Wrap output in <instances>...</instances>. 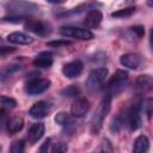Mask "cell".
Listing matches in <instances>:
<instances>
[{
	"label": "cell",
	"mask_w": 153,
	"mask_h": 153,
	"mask_svg": "<svg viewBox=\"0 0 153 153\" xmlns=\"http://www.w3.org/2000/svg\"><path fill=\"white\" fill-rule=\"evenodd\" d=\"M99 153H108V152H106V151H105V152H104V151H102V152H99Z\"/></svg>",
	"instance_id": "31"
},
{
	"label": "cell",
	"mask_w": 153,
	"mask_h": 153,
	"mask_svg": "<svg viewBox=\"0 0 153 153\" xmlns=\"http://www.w3.org/2000/svg\"><path fill=\"white\" fill-rule=\"evenodd\" d=\"M16 49L12 48V47H1L0 48V56H4L6 54H10V53H13Z\"/></svg>",
	"instance_id": "29"
},
{
	"label": "cell",
	"mask_w": 153,
	"mask_h": 153,
	"mask_svg": "<svg viewBox=\"0 0 153 153\" xmlns=\"http://www.w3.org/2000/svg\"><path fill=\"white\" fill-rule=\"evenodd\" d=\"M55 122L62 127H66V126H71V124H74L73 123V120L71 117V115H68L67 112H59L55 115Z\"/></svg>",
	"instance_id": "19"
},
{
	"label": "cell",
	"mask_w": 153,
	"mask_h": 153,
	"mask_svg": "<svg viewBox=\"0 0 153 153\" xmlns=\"http://www.w3.org/2000/svg\"><path fill=\"white\" fill-rule=\"evenodd\" d=\"M128 80V73L124 72V71H117L111 78L110 80L108 81L106 84V88L111 92H116V91H120L124 84L127 82Z\"/></svg>",
	"instance_id": "4"
},
{
	"label": "cell",
	"mask_w": 153,
	"mask_h": 153,
	"mask_svg": "<svg viewBox=\"0 0 153 153\" xmlns=\"http://www.w3.org/2000/svg\"><path fill=\"white\" fill-rule=\"evenodd\" d=\"M134 12H135V7H126L114 12L111 16L115 18H127V17H130Z\"/></svg>",
	"instance_id": "20"
},
{
	"label": "cell",
	"mask_w": 153,
	"mask_h": 153,
	"mask_svg": "<svg viewBox=\"0 0 153 153\" xmlns=\"http://www.w3.org/2000/svg\"><path fill=\"white\" fill-rule=\"evenodd\" d=\"M108 73H109V71L105 67H100V68H96V69L91 71V73L88 74V78L86 80V87L90 91L97 90L103 84L105 78L108 76Z\"/></svg>",
	"instance_id": "2"
},
{
	"label": "cell",
	"mask_w": 153,
	"mask_h": 153,
	"mask_svg": "<svg viewBox=\"0 0 153 153\" xmlns=\"http://www.w3.org/2000/svg\"><path fill=\"white\" fill-rule=\"evenodd\" d=\"M67 145L65 142H57L50 148V153H66Z\"/></svg>",
	"instance_id": "24"
},
{
	"label": "cell",
	"mask_w": 153,
	"mask_h": 153,
	"mask_svg": "<svg viewBox=\"0 0 153 153\" xmlns=\"http://www.w3.org/2000/svg\"><path fill=\"white\" fill-rule=\"evenodd\" d=\"M152 87V78L151 75H140L136 80V88L141 91H148Z\"/></svg>",
	"instance_id": "18"
},
{
	"label": "cell",
	"mask_w": 153,
	"mask_h": 153,
	"mask_svg": "<svg viewBox=\"0 0 153 153\" xmlns=\"http://www.w3.org/2000/svg\"><path fill=\"white\" fill-rule=\"evenodd\" d=\"M53 65V59L50 53H42L33 60V66L38 68H49Z\"/></svg>",
	"instance_id": "16"
},
{
	"label": "cell",
	"mask_w": 153,
	"mask_h": 153,
	"mask_svg": "<svg viewBox=\"0 0 153 153\" xmlns=\"http://www.w3.org/2000/svg\"><path fill=\"white\" fill-rule=\"evenodd\" d=\"M44 130H45V128H44L43 123H35V124H32L31 128L29 129V133H27L29 141L31 143H35L38 140H41L43 134H44Z\"/></svg>",
	"instance_id": "14"
},
{
	"label": "cell",
	"mask_w": 153,
	"mask_h": 153,
	"mask_svg": "<svg viewBox=\"0 0 153 153\" xmlns=\"http://www.w3.org/2000/svg\"><path fill=\"white\" fill-rule=\"evenodd\" d=\"M65 97H74V96H76L78 93H79V90H78V87L76 86H74V85H72V86H68L67 88H65V90H62V92H61Z\"/></svg>",
	"instance_id": "25"
},
{
	"label": "cell",
	"mask_w": 153,
	"mask_h": 153,
	"mask_svg": "<svg viewBox=\"0 0 153 153\" xmlns=\"http://www.w3.org/2000/svg\"><path fill=\"white\" fill-rule=\"evenodd\" d=\"M51 111V104L47 103V102H37L32 105V108L30 109V115L33 118H43L45 116L49 115V112Z\"/></svg>",
	"instance_id": "8"
},
{
	"label": "cell",
	"mask_w": 153,
	"mask_h": 153,
	"mask_svg": "<svg viewBox=\"0 0 153 153\" xmlns=\"http://www.w3.org/2000/svg\"><path fill=\"white\" fill-rule=\"evenodd\" d=\"M24 147H25L24 140H16L11 146V153H23Z\"/></svg>",
	"instance_id": "23"
},
{
	"label": "cell",
	"mask_w": 153,
	"mask_h": 153,
	"mask_svg": "<svg viewBox=\"0 0 153 153\" xmlns=\"http://www.w3.org/2000/svg\"><path fill=\"white\" fill-rule=\"evenodd\" d=\"M50 148H51V140L48 139L42 143L39 148V153H50Z\"/></svg>",
	"instance_id": "26"
},
{
	"label": "cell",
	"mask_w": 153,
	"mask_h": 153,
	"mask_svg": "<svg viewBox=\"0 0 153 153\" xmlns=\"http://www.w3.org/2000/svg\"><path fill=\"white\" fill-rule=\"evenodd\" d=\"M7 130L10 134H14V133H18L23 129L24 127V120L19 116H16V117H12L10 121H7Z\"/></svg>",
	"instance_id": "17"
},
{
	"label": "cell",
	"mask_w": 153,
	"mask_h": 153,
	"mask_svg": "<svg viewBox=\"0 0 153 153\" xmlns=\"http://www.w3.org/2000/svg\"><path fill=\"white\" fill-rule=\"evenodd\" d=\"M120 62L122 66L129 69H137L141 65V56L135 53H127L120 57Z\"/></svg>",
	"instance_id": "10"
},
{
	"label": "cell",
	"mask_w": 153,
	"mask_h": 153,
	"mask_svg": "<svg viewBox=\"0 0 153 153\" xmlns=\"http://www.w3.org/2000/svg\"><path fill=\"white\" fill-rule=\"evenodd\" d=\"M59 32L63 36L80 39V41H87V39L93 38V33L88 29H81V27H74V26H62V27H60Z\"/></svg>",
	"instance_id": "3"
},
{
	"label": "cell",
	"mask_w": 153,
	"mask_h": 153,
	"mask_svg": "<svg viewBox=\"0 0 153 153\" xmlns=\"http://www.w3.org/2000/svg\"><path fill=\"white\" fill-rule=\"evenodd\" d=\"M143 106H146V111H145V112H146L147 117L149 118V117H151V108H152V99H147Z\"/></svg>",
	"instance_id": "30"
},
{
	"label": "cell",
	"mask_w": 153,
	"mask_h": 153,
	"mask_svg": "<svg viewBox=\"0 0 153 153\" xmlns=\"http://www.w3.org/2000/svg\"><path fill=\"white\" fill-rule=\"evenodd\" d=\"M110 104H111V94L109 93L102 99V102L99 103V106L97 109V112L94 114V116L92 118L93 129H96V130L100 129V127L103 124V121H104V118L106 117V115L110 110Z\"/></svg>",
	"instance_id": "1"
},
{
	"label": "cell",
	"mask_w": 153,
	"mask_h": 153,
	"mask_svg": "<svg viewBox=\"0 0 153 153\" xmlns=\"http://www.w3.org/2000/svg\"><path fill=\"white\" fill-rule=\"evenodd\" d=\"M69 44H71V42L66 41V39H63V41H53V42L47 43V45H49V47H65V45H69Z\"/></svg>",
	"instance_id": "27"
},
{
	"label": "cell",
	"mask_w": 153,
	"mask_h": 153,
	"mask_svg": "<svg viewBox=\"0 0 153 153\" xmlns=\"http://www.w3.org/2000/svg\"><path fill=\"white\" fill-rule=\"evenodd\" d=\"M17 105V102L13 98L6 97V96H1L0 97V109L1 108H7V109H12Z\"/></svg>",
	"instance_id": "21"
},
{
	"label": "cell",
	"mask_w": 153,
	"mask_h": 153,
	"mask_svg": "<svg viewBox=\"0 0 153 153\" xmlns=\"http://www.w3.org/2000/svg\"><path fill=\"white\" fill-rule=\"evenodd\" d=\"M20 69V65H11V66H7L2 72H1V79H6L8 78L10 75H12L14 72L19 71Z\"/></svg>",
	"instance_id": "22"
},
{
	"label": "cell",
	"mask_w": 153,
	"mask_h": 153,
	"mask_svg": "<svg viewBox=\"0 0 153 153\" xmlns=\"http://www.w3.org/2000/svg\"><path fill=\"white\" fill-rule=\"evenodd\" d=\"M102 19H103V16H102V13L98 10H91L85 16L84 23H85V25L88 29H93V27H97L99 25V23L102 22Z\"/></svg>",
	"instance_id": "13"
},
{
	"label": "cell",
	"mask_w": 153,
	"mask_h": 153,
	"mask_svg": "<svg viewBox=\"0 0 153 153\" xmlns=\"http://www.w3.org/2000/svg\"><path fill=\"white\" fill-rule=\"evenodd\" d=\"M25 29L31 31V32H35L37 35H41V36H45L48 33H50V27L48 24L41 22V20H36V19H26L25 24H24Z\"/></svg>",
	"instance_id": "6"
},
{
	"label": "cell",
	"mask_w": 153,
	"mask_h": 153,
	"mask_svg": "<svg viewBox=\"0 0 153 153\" xmlns=\"http://www.w3.org/2000/svg\"><path fill=\"white\" fill-rule=\"evenodd\" d=\"M49 87H50V80L35 78L31 81H29V84L26 85V92L29 94H39L47 91Z\"/></svg>",
	"instance_id": "5"
},
{
	"label": "cell",
	"mask_w": 153,
	"mask_h": 153,
	"mask_svg": "<svg viewBox=\"0 0 153 153\" xmlns=\"http://www.w3.org/2000/svg\"><path fill=\"white\" fill-rule=\"evenodd\" d=\"M131 31L135 32V33L137 35V37H142V36L145 35V29H143V26H141V25L133 26V27H131Z\"/></svg>",
	"instance_id": "28"
},
{
	"label": "cell",
	"mask_w": 153,
	"mask_h": 153,
	"mask_svg": "<svg viewBox=\"0 0 153 153\" xmlns=\"http://www.w3.org/2000/svg\"><path fill=\"white\" fill-rule=\"evenodd\" d=\"M8 42L14 43V44H20V45H26V44H31L33 42V37L25 33V32H12L7 36Z\"/></svg>",
	"instance_id": "12"
},
{
	"label": "cell",
	"mask_w": 153,
	"mask_h": 153,
	"mask_svg": "<svg viewBox=\"0 0 153 153\" xmlns=\"http://www.w3.org/2000/svg\"><path fill=\"white\" fill-rule=\"evenodd\" d=\"M0 152H1V146H0Z\"/></svg>",
	"instance_id": "32"
},
{
	"label": "cell",
	"mask_w": 153,
	"mask_h": 153,
	"mask_svg": "<svg viewBox=\"0 0 153 153\" xmlns=\"http://www.w3.org/2000/svg\"><path fill=\"white\" fill-rule=\"evenodd\" d=\"M82 63L80 61H72V62H68L66 63L63 67H62V73L66 78L68 79H73V78H76L78 75H80V73L82 72Z\"/></svg>",
	"instance_id": "11"
},
{
	"label": "cell",
	"mask_w": 153,
	"mask_h": 153,
	"mask_svg": "<svg viewBox=\"0 0 153 153\" xmlns=\"http://www.w3.org/2000/svg\"><path fill=\"white\" fill-rule=\"evenodd\" d=\"M139 110H140L139 104H133V105L128 109V111H127V121H128V124H129V127H130L131 130L139 129V127H140V124H141Z\"/></svg>",
	"instance_id": "9"
},
{
	"label": "cell",
	"mask_w": 153,
	"mask_h": 153,
	"mask_svg": "<svg viewBox=\"0 0 153 153\" xmlns=\"http://www.w3.org/2000/svg\"><path fill=\"white\" fill-rule=\"evenodd\" d=\"M88 109H90L88 100L84 97H80L73 102V104L71 106V114L73 117H82L87 114Z\"/></svg>",
	"instance_id": "7"
},
{
	"label": "cell",
	"mask_w": 153,
	"mask_h": 153,
	"mask_svg": "<svg viewBox=\"0 0 153 153\" xmlns=\"http://www.w3.org/2000/svg\"><path fill=\"white\" fill-rule=\"evenodd\" d=\"M149 148V140L145 135H140L135 139L133 145V153H147Z\"/></svg>",
	"instance_id": "15"
}]
</instances>
